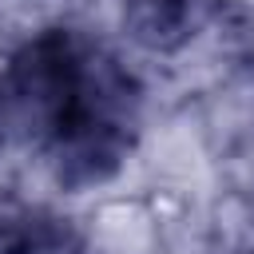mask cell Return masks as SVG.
I'll list each match as a JSON object with an SVG mask.
<instances>
[{
    "label": "cell",
    "instance_id": "1",
    "mask_svg": "<svg viewBox=\"0 0 254 254\" xmlns=\"http://www.w3.org/2000/svg\"><path fill=\"white\" fill-rule=\"evenodd\" d=\"M20 127L60 163V179L91 183L119 167L135 131L131 75L75 32L36 36L0 79V131Z\"/></svg>",
    "mask_w": 254,
    "mask_h": 254
},
{
    "label": "cell",
    "instance_id": "2",
    "mask_svg": "<svg viewBox=\"0 0 254 254\" xmlns=\"http://www.w3.org/2000/svg\"><path fill=\"white\" fill-rule=\"evenodd\" d=\"M67 218L32 202H0V254H79Z\"/></svg>",
    "mask_w": 254,
    "mask_h": 254
},
{
    "label": "cell",
    "instance_id": "3",
    "mask_svg": "<svg viewBox=\"0 0 254 254\" xmlns=\"http://www.w3.org/2000/svg\"><path fill=\"white\" fill-rule=\"evenodd\" d=\"M0 135H4V131H0Z\"/></svg>",
    "mask_w": 254,
    "mask_h": 254
}]
</instances>
